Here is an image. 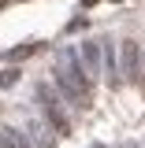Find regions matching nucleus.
<instances>
[{
	"mask_svg": "<svg viewBox=\"0 0 145 148\" xmlns=\"http://www.w3.org/2000/svg\"><path fill=\"white\" fill-rule=\"evenodd\" d=\"M34 96H37V104H41V111H45V119H49V126H56V133H60V137H71V119H67V115H63V108H60V96H56L45 82L37 85Z\"/></svg>",
	"mask_w": 145,
	"mask_h": 148,
	"instance_id": "1",
	"label": "nucleus"
},
{
	"mask_svg": "<svg viewBox=\"0 0 145 148\" xmlns=\"http://www.w3.org/2000/svg\"><path fill=\"white\" fill-rule=\"evenodd\" d=\"M60 71L67 74V78H71V82L86 92V96L93 92V78L86 74V67H82V59H78V52H74V48H67V52L60 56Z\"/></svg>",
	"mask_w": 145,
	"mask_h": 148,
	"instance_id": "2",
	"label": "nucleus"
},
{
	"mask_svg": "<svg viewBox=\"0 0 145 148\" xmlns=\"http://www.w3.org/2000/svg\"><path fill=\"white\" fill-rule=\"evenodd\" d=\"M119 48H123V74H127L130 82H138L142 78V48H138V41L127 37Z\"/></svg>",
	"mask_w": 145,
	"mask_h": 148,
	"instance_id": "3",
	"label": "nucleus"
},
{
	"mask_svg": "<svg viewBox=\"0 0 145 148\" xmlns=\"http://www.w3.org/2000/svg\"><path fill=\"white\" fill-rule=\"evenodd\" d=\"M52 82H56V89L63 92V96L71 100L74 108H86V104H89V96H86V92L78 89V85H74V82H71V78H67V74H63V71H60V67H56V71H52Z\"/></svg>",
	"mask_w": 145,
	"mask_h": 148,
	"instance_id": "4",
	"label": "nucleus"
},
{
	"mask_svg": "<svg viewBox=\"0 0 145 148\" xmlns=\"http://www.w3.org/2000/svg\"><path fill=\"white\" fill-rule=\"evenodd\" d=\"M78 59L86 63V74H101V48L93 45V41H82V52H78Z\"/></svg>",
	"mask_w": 145,
	"mask_h": 148,
	"instance_id": "5",
	"label": "nucleus"
},
{
	"mask_svg": "<svg viewBox=\"0 0 145 148\" xmlns=\"http://www.w3.org/2000/svg\"><path fill=\"white\" fill-rule=\"evenodd\" d=\"M104 45V71H108V85H119V67H115V52H112V41H101Z\"/></svg>",
	"mask_w": 145,
	"mask_h": 148,
	"instance_id": "6",
	"label": "nucleus"
},
{
	"mask_svg": "<svg viewBox=\"0 0 145 148\" xmlns=\"http://www.w3.org/2000/svg\"><path fill=\"white\" fill-rule=\"evenodd\" d=\"M0 148H30L19 130H0Z\"/></svg>",
	"mask_w": 145,
	"mask_h": 148,
	"instance_id": "7",
	"label": "nucleus"
},
{
	"mask_svg": "<svg viewBox=\"0 0 145 148\" xmlns=\"http://www.w3.org/2000/svg\"><path fill=\"white\" fill-rule=\"evenodd\" d=\"M30 133H34V148H52V137H45L41 122H30Z\"/></svg>",
	"mask_w": 145,
	"mask_h": 148,
	"instance_id": "8",
	"label": "nucleus"
},
{
	"mask_svg": "<svg viewBox=\"0 0 145 148\" xmlns=\"http://www.w3.org/2000/svg\"><path fill=\"white\" fill-rule=\"evenodd\" d=\"M37 45H22V48H15V52H8V59H26V56H34Z\"/></svg>",
	"mask_w": 145,
	"mask_h": 148,
	"instance_id": "9",
	"label": "nucleus"
},
{
	"mask_svg": "<svg viewBox=\"0 0 145 148\" xmlns=\"http://www.w3.org/2000/svg\"><path fill=\"white\" fill-rule=\"evenodd\" d=\"M15 82H19V71H4L0 74V89H11Z\"/></svg>",
	"mask_w": 145,
	"mask_h": 148,
	"instance_id": "10",
	"label": "nucleus"
},
{
	"mask_svg": "<svg viewBox=\"0 0 145 148\" xmlns=\"http://www.w3.org/2000/svg\"><path fill=\"white\" fill-rule=\"evenodd\" d=\"M123 148H138V145H134V141H127V145H123Z\"/></svg>",
	"mask_w": 145,
	"mask_h": 148,
	"instance_id": "11",
	"label": "nucleus"
},
{
	"mask_svg": "<svg viewBox=\"0 0 145 148\" xmlns=\"http://www.w3.org/2000/svg\"><path fill=\"white\" fill-rule=\"evenodd\" d=\"M82 4H97V0H82Z\"/></svg>",
	"mask_w": 145,
	"mask_h": 148,
	"instance_id": "12",
	"label": "nucleus"
},
{
	"mask_svg": "<svg viewBox=\"0 0 145 148\" xmlns=\"http://www.w3.org/2000/svg\"><path fill=\"white\" fill-rule=\"evenodd\" d=\"M93 148H104V145H93Z\"/></svg>",
	"mask_w": 145,
	"mask_h": 148,
	"instance_id": "13",
	"label": "nucleus"
}]
</instances>
